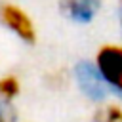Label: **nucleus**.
Returning a JSON list of instances; mask_svg holds the SVG:
<instances>
[{
	"mask_svg": "<svg viewBox=\"0 0 122 122\" xmlns=\"http://www.w3.org/2000/svg\"><path fill=\"white\" fill-rule=\"evenodd\" d=\"M74 80L78 90L92 101L95 103H103L109 95H111V86L105 82V78L101 76L99 69L95 67V63L90 61H80L74 67Z\"/></svg>",
	"mask_w": 122,
	"mask_h": 122,
	"instance_id": "obj_1",
	"label": "nucleus"
},
{
	"mask_svg": "<svg viewBox=\"0 0 122 122\" xmlns=\"http://www.w3.org/2000/svg\"><path fill=\"white\" fill-rule=\"evenodd\" d=\"M0 23L25 44L36 42V27L21 6L13 2H0Z\"/></svg>",
	"mask_w": 122,
	"mask_h": 122,
	"instance_id": "obj_2",
	"label": "nucleus"
},
{
	"mask_svg": "<svg viewBox=\"0 0 122 122\" xmlns=\"http://www.w3.org/2000/svg\"><path fill=\"white\" fill-rule=\"evenodd\" d=\"M95 67L112 92L122 95V44H105L95 53Z\"/></svg>",
	"mask_w": 122,
	"mask_h": 122,
	"instance_id": "obj_3",
	"label": "nucleus"
},
{
	"mask_svg": "<svg viewBox=\"0 0 122 122\" xmlns=\"http://www.w3.org/2000/svg\"><path fill=\"white\" fill-rule=\"evenodd\" d=\"M99 8L101 0H59L61 13L76 23H90Z\"/></svg>",
	"mask_w": 122,
	"mask_h": 122,
	"instance_id": "obj_4",
	"label": "nucleus"
},
{
	"mask_svg": "<svg viewBox=\"0 0 122 122\" xmlns=\"http://www.w3.org/2000/svg\"><path fill=\"white\" fill-rule=\"evenodd\" d=\"M21 93V82L15 74H6L0 78V101L11 103Z\"/></svg>",
	"mask_w": 122,
	"mask_h": 122,
	"instance_id": "obj_5",
	"label": "nucleus"
},
{
	"mask_svg": "<svg viewBox=\"0 0 122 122\" xmlns=\"http://www.w3.org/2000/svg\"><path fill=\"white\" fill-rule=\"evenodd\" d=\"M93 122H122V107L118 105H103L93 112Z\"/></svg>",
	"mask_w": 122,
	"mask_h": 122,
	"instance_id": "obj_6",
	"label": "nucleus"
},
{
	"mask_svg": "<svg viewBox=\"0 0 122 122\" xmlns=\"http://www.w3.org/2000/svg\"><path fill=\"white\" fill-rule=\"evenodd\" d=\"M67 82H69V78H67V72H65L63 69L51 71V72L46 76V84H48L51 90H61V88L67 86Z\"/></svg>",
	"mask_w": 122,
	"mask_h": 122,
	"instance_id": "obj_7",
	"label": "nucleus"
},
{
	"mask_svg": "<svg viewBox=\"0 0 122 122\" xmlns=\"http://www.w3.org/2000/svg\"><path fill=\"white\" fill-rule=\"evenodd\" d=\"M118 8H120V13H122V0H118Z\"/></svg>",
	"mask_w": 122,
	"mask_h": 122,
	"instance_id": "obj_8",
	"label": "nucleus"
},
{
	"mask_svg": "<svg viewBox=\"0 0 122 122\" xmlns=\"http://www.w3.org/2000/svg\"><path fill=\"white\" fill-rule=\"evenodd\" d=\"M120 23H122V15H120Z\"/></svg>",
	"mask_w": 122,
	"mask_h": 122,
	"instance_id": "obj_9",
	"label": "nucleus"
},
{
	"mask_svg": "<svg viewBox=\"0 0 122 122\" xmlns=\"http://www.w3.org/2000/svg\"><path fill=\"white\" fill-rule=\"evenodd\" d=\"M0 122H4V120H0Z\"/></svg>",
	"mask_w": 122,
	"mask_h": 122,
	"instance_id": "obj_10",
	"label": "nucleus"
}]
</instances>
